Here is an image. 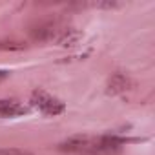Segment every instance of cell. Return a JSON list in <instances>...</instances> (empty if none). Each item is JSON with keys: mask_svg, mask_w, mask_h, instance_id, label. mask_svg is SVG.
Listing matches in <instances>:
<instances>
[{"mask_svg": "<svg viewBox=\"0 0 155 155\" xmlns=\"http://www.w3.org/2000/svg\"><path fill=\"white\" fill-rule=\"evenodd\" d=\"M124 142H128V139H119L113 135H102V137L75 135L60 142L58 150L75 155H117L120 151V144Z\"/></svg>", "mask_w": 155, "mask_h": 155, "instance_id": "1", "label": "cell"}, {"mask_svg": "<svg viewBox=\"0 0 155 155\" xmlns=\"http://www.w3.org/2000/svg\"><path fill=\"white\" fill-rule=\"evenodd\" d=\"M31 104H33L35 108H38V110H40L42 113H46V115H58V113H62L64 108H66L64 102L53 99L51 95H48V93L42 91V90H38V91L33 93Z\"/></svg>", "mask_w": 155, "mask_h": 155, "instance_id": "2", "label": "cell"}, {"mask_svg": "<svg viewBox=\"0 0 155 155\" xmlns=\"http://www.w3.org/2000/svg\"><path fill=\"white\" fill-rule=\"evenodd\" d=\"M131 88V81L130 77H126L124 73H115L110 77L108 81V88H106V93L108 95H119V93H124L126 90Z\"/></svg>", "mask_w": 155, "mask_h": 155, "instance_id": "3", "label": "cell"}, {"mask_svg": "<svg viewBox=\"0 0 155 155\" xmlns=\"http://www.w3.org/2000/svg\"><path fill=\"white\" fill-rule=\"evenodd\" d=\"M28 106H22L17 101H0V117H18L28 113Z\"/></svg>", "mask_w": 155, "mask_h": 155, "instance_id": "4", "label": "cell"}, {"mask_svg": "<svg viewBox=\"0 0 155 155\" xmlns=\"http://www.w3.org/2000/svg\"><path fill=\"white\" fill-rule=\"evenodd\" d=\"M81 38H82V33H81L79 29L69 28V29H64V31L57 37V44H58L60 48H73V46H77V42H79Z\"/></svg>", "mask_w": 155, "mask_h": 155, "instance_id": "5", "label": "cell"}, {"mask_svg": "<svg viewBox=\"0 0 155 155\" xmlns=\"http://www.w3.org/2000/svg\"><path fill=\"white\" fill-rule=\"evenodd\" d=\"M0 155H33V153L20 148H0Z\"/></svg>", "mask_w": 155, "mask_h": 155, "instance_id": "6", "label": "cell"}, {"mask_svg": "<svg viewBox=\"0 0 155 155\" xmlns=\"http://www.w3.org/2000/svg\"><path fill=\"white\" fill-rule=\"evenodd\" d=\"M22 44H0V51H8V49H22Z\"/></svg>", "mask_w": 155, "mask_h": 155, "instance_id": "7", "label": "cell"}, {"mask_svg": "<svg viewBox=\"0 0 155 155\" xmlns=\"http://www.w3.org/2000/svg\"><path fill=\"white\" fill-rule=\"evenodd\" d=\"M9 73L8 71H2V69H0V79H6V77H8Z\"/></svg>", "mask_w": 155, "mask_h": 155, "instance_id": "8", "label": "cell"}]
</instances>
